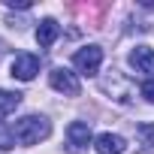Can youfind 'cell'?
<instances>
[{
    "mask_svg": "<svg viewBox=\"0 0 154 154\" xmlns=\"http://www.w3.org/2000/svg\"><path fill=\"white\" fill-rule=\"evenodd\" d=\"M57 36H60V24L54 18H42L36 24V42H39V48H48Z\"/></svg>",
    "mask_w": 154,
    "mask_h": 154,
    "instance_id": "7",
    "label": "cell"
},
{
    "mask_svg": "<svg viewBox=\"0 0 154 154\" xmlns=\"http://www.w3.org/2000/svg\"><path fill=\"white\" fill-rule=\"evenodd\" d=\"M48 85H51L54 91L66 94V97H79V94H82V85H79V79H75V72H69L66 66H54V69L48 72Z\"/></svg>",
    "mask_w": 154,
    "mask_h": 154,
    "instance_id": "3",
    "label": "cell"
},
{
    "mask_svg": "<svg viewBox=\"0 0 154 154\" xmlns=\"http://www.w3.org/2000/svg\"><path fill=\"white\" fill-rule=\"evenodd\" d=\"M136 130H139V136L145 139V145H154V124H139Z\"/></svg>",
    "mask_w": 154,
    "mask_h": 154,
    "instance_id": "10",
    "label": "cell"
},
{
    "mask_svg": "<svg viewBox=\"0 0 154 154\" xmlns=\"http://www.w3.org/2000/svg\"><path fill=\"white\" fill-rule=\"evenodd\" d=\"M9 133H12V139H15L18 145H36V142L48 139L51 124H48V118H42V115H24V118L12 121Z\"/></svg>",
    "mask_w": 154,
    "mask_h": 154,
    "instance_id": "1",
    "label": "cell"
},
{
    "mask_svg": "<svg viewBox=\"0 0 154 154\" xmlns=\"http://www.w3.org/2000/svg\"><path fill=\"white\" fill-rule=\"evenodd\" d=\"M139 91H142V97H145L148 103H154V79H148V82H142V88H139Z\"/></svg>",
    "mask_w": 154,
    "mask_h": 154,
    "instance_id": "11",
    "label": "cell"
},
{
    "mask_svg": "<svg viewBox=\"0 0 154 154\" xmlns=\"http://www.w3.org/2000/svg\"><path fill=\"white\" fill-rule=\"evenodd\" d=\"M72 63L82 75H97L100 72V63H103V48L100 45H85L72 54Z\"/></svg>",
    "mask_w": 154,
    "mask_h": 154,
    "instance_id": "2",
    "label": "cell"
},
{
    "mask_svg": "<svg viewBox=\"0 0 154 154\" xmlns=\"http://www.w3.org/2000/svg\"><path fill=\"white\" fill-rule=\"evenodd\" d=\"M18 106H21V94L18 91H3V88H0V121L9 118Z\"/></svg>",
    "mask_w": 154,
    "mask_h": 154,
    "instance_id": "9",
    "label": "cell"
},
{
    "mask_svg": "<svg viewBox=\"0 0 154 154\" xmlns=\"http://www.w3.org/2000/svg\"><path fill=\"white\" fill-rule=\"evenodd\" d=\"M130 63L136 66V72H154V48L136 45V48L130 51Z\"/></svg>",
    "mask_w": 154,
    "mask_h": 154,
    "instance_id": "8",
    "label": "cell"
},
{
    "mask_svg": "<svg viewBox=\"0 0 154 154\" xmlns=\"http://www.w3.org/2000/svg\"><path fill=\"white\" fill-rule=\"evenodd\" d=\"M36 72H39V57H36V54H30V51L15 54V60H12V66H9V75H12V79L30 82Z\"/></svg>",
    "mask_w": 154,
    "mask_h": 154,
    "instance_id": "4",
    "label": "cell"
},
{
    "mask_svg": "<svg viewBox=\"0 0 154 154\" xmlns=\"http://www.w3.org/2000/svg\"><path fill=\"white\" fill-rule=\"evenodd\" d=\"M66 142H69V151H72V154H79L82 148H88V145L94 142V133H91V127H88L85 121H72V124L66 127Z\"/></svg>",
    "mask_w": 154,
    "mask_h": 154,
    "instance_id": "5",
    "label": "cell"
},
{
    "mask_svg": "<svg viewBox=\"0 0 154 154\" xmlns=\"http://www.w3.org/2000/svg\"><path fill=\"white\" fill-rule=\"evenodd\" d=\"M9 9H30V0H6Z\"/></svg>",
    "mask_w": 154,
    "mask_h": 154,
    "instance_id": "12",
    "label": "cell"
},
{
    "mask_svg": "<svg viewBox=\"0 0 154 154\" xmlns=\"http://www.w3.org/2000/svg\"><path fill=\"white\" fill-rule=\"evenodd\" d=\"M94 148H97V154H124L127 151V139L118 136V133H100L94 139Z\"/></svg>",
    "mask_w": 154,
    "mask_h": 154,
    "instance_id": "6",
    "label": "cell"
}]
</instances>
